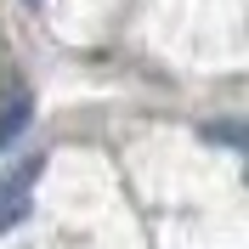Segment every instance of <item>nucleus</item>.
Here are the masks:
<instances>
[{"mask_svg":"<svg viewBox=\"0 0 249 249\" xmlns=\"http://www.w3.org/2000/svg\"><path fill=\"white\" fill-rule=\"evenodd\" d=\"M46 170V159H17L12 170H0V238L23 227V215L34 210V181Z\"/></svg>","mask_w":249,"mask_h":249,"instance_id":"1","label":"nucleus"},{"mask_svg":"<svg viewBox=\"0 0 249 249\" xmlns=\"http://www.w3.org/2000/svg\"><path fill=\"white\" fill-rule=\"evenodd\" d=\"M29 119H34V96H29V85L12 74L0 85V147H12V142L29 130Z\"/></svg>","mask_w":249,"mask_h":249,"instance_id":"2","label":"nucleus"},{"mask_svg":"<svg viewBox=\"0 0 249 249\" xmlns=\"http://www.w3.org/2000/svg\"><path fill=\"white\" fill-rule=\"evenodd\" d=\"M210 142H232V147H249V130H244V124H210Z\"/></svg>","mask_w":249,"mask_h":249,"instance_id":"3","label":"nucleus"},{"mask_svg":"<svg viewBox=\"0 0 249 249\" xmlns=\"http://www.w3.org/2000/svg\"><path fill=\"white\" fill-rule=\"evenodd\" d=\"M23 6H40V0H23Z\"/></svg>","mask_w":249,"mask_h":249,"instance_id":"4","label":"nucleus"}]
</instances>
